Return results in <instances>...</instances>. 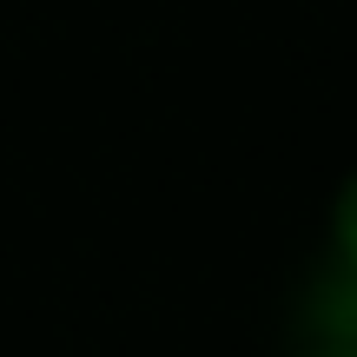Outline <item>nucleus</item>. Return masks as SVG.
Masks as SVG:
<instances>
[{
	"label": "nucleus",
	"instance_id": "nucleus-3",
	"mask_svg": "<svg viewBox=\"0 0 357 357\" xmlns=\"http://www.w3.org/2000/svg\"><path fill=\"white\" fill-rule=\"evenodd\" d=\"M284 357H357V351H344V344H318V337H298Z\"/></svg>",
	"mask_w": 357,
	"mask_h": 357
},
{
	"label": "nucleus",
	"instance_id": "nucleus-1",
	"mask_svg": "<svg viewBox=\"0 0 357 357\" xmlns=\"http://www.w3.org/2000/svg\"><path fill=\"white\" fill-rule=\"evenodd\" d=\"M298 337H318V344H344L357 351V271L337 258H318L298 291Z\"/></svg>",
	"mask_w": 357,
	"mask_h": 357
},
{
	"label": "nucleus",
	"instance_id": "nucleus-2",
	"mask_svg": "<svg viewBox=\"0 0 357 357\" xmlns=\"http://www.w3.org/2000/svg\"><path fill=\"white\" fill-rule=\"evenodd\" d=\"M324 258H337V265L357 271V166L337 178L331 205H324Z\"/></svg>",
	"mask_w": 357,
	"mask_h": 357
}]
</instances>
